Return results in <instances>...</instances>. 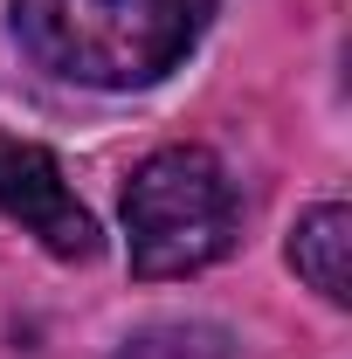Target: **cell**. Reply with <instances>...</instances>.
Segmentation results:
<instances>
[{
  "label": "cell",
  "mask_w": 352,
  "mask_h": 359,
  "mask_svg": "<svg viewBox=\"0 0 352 359\" xmlns=\"http://www.w3.org/2000/svg\"><path fill=\"white\" fill-rule=\"evenodd\" d=\"M215 0H14V42L83 90L159 83L201 42Z\"/></svg>",
  "instance_id": "6da1fadb"
},
{
  "label": "cell",
  "mask_w": 352,
  "mask_h": 359,
  "mask_svg": "<svg viewBox=\"0 0 352 359\" xmlns=\"http://www.w3.org/2000/svg\"><path fill=\"white\" fill-rule=\"evenodd\" d=\"M242 201L235 180L208 145H159L138 159L125 180V242H132V276H194L235 249Z\"/></svg>",
  "instance_id": "7a4b0ae2"
},
{
  "label": "cell",
  "mask_w": 352,
  "mask_h": 359,
  "mask_svg": "<svg viewBox=\"0 0 352 359\" xmlns=\"http://www.w3.org/2000/svg\"><path fill=\"white\" fill-rule=\"evenodd\" d=\"M0 215L21 222L55 263H90V256H97V222H90V208L69 194L55 152H42L35 138L0 132Z\"/></svg>",
  "instance_id": "3957f363"
},
{
  "label": "cell",
  "mask_w": 352,
  "mask_h": 359,
  "mask_svg": "<svg viewBox=\"0 0 352 359\" xmlns=\"http://www.w3.org/2000/svg\"><path fill=\"white\" fill-rule=\"evenodd\" d=\"M290 269L325 304L352 297V208L346 201H318L311 215H297V228H290Z\"/></svg>",
  "instance_id": "277c9868"
},
{
  "label": "cell",
  "mask_w": 352,
  "mask_h": 359,
  "mask_svg": "<svg viewBox=\"0 0 352 359\" xmlns=\"http://www.w3.org/2000/svg\"><path fill=\"white\" fill-rule=\"evenodd\" d=\"M118 359H235L228 332L221 325H201V318H166V325H145L132 332Z\"/></svg>",
  "instance_id": "5b68a950"
}]
</instances>
